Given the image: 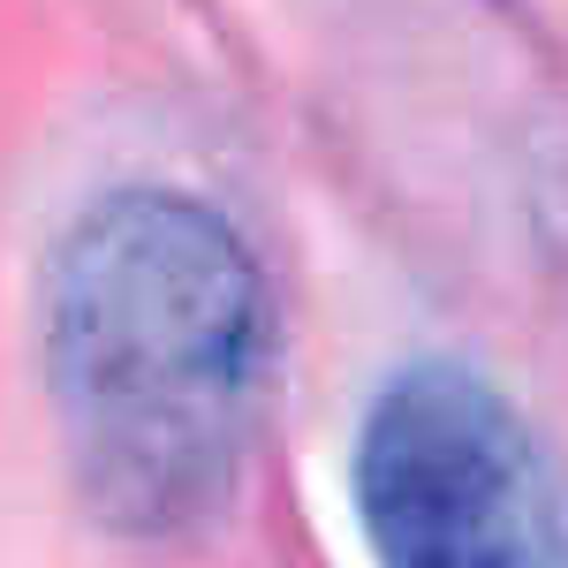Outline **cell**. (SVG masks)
Returning <instances> with one entry per match:
<instances>
[{
	"instance_id": "cell-1",
	"label": "cell",
	"mask_w": 568,
	"mask_h": 568,
	"mask_svg": "<svg viewBox=\"0 0 568 568\" xmlns=\"http://www.w3.org/2000/svg\"><path fill=\"white\" fill-rule=\"evenodd\" d=\"M265 281L182 190H114L53 251L45 379L69 470L114 530H182L227 500L265 394Z\"/></svg>"
},
{
	"instance_id": "cell-2",
	"label": "cell",
	"mask_w": 568,
	"mask_h": 568,
	"mask_svg": "<svg viewBox=\"0 0 568 568\" xmlns=\"http://www.w3.org/2000/svg\"><path fill=\"white\" fill-rule=\"evenodd\" d=\"M356 516L379 568H568V470L463 364L379 387L356 433Z\"/></svg>"
}]
</instances>
